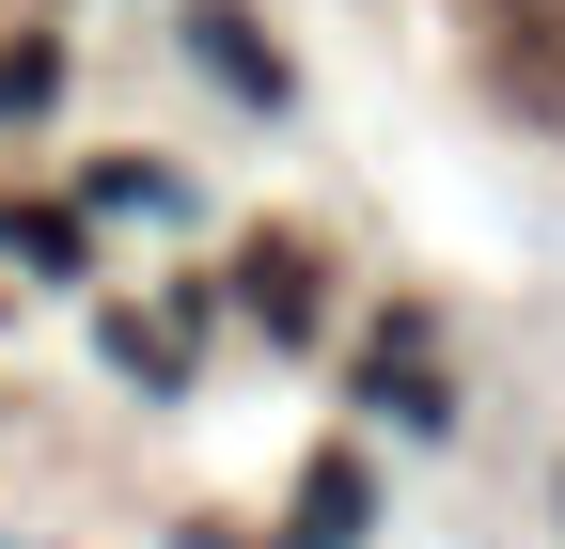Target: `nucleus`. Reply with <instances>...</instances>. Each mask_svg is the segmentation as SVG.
<instances>
[{"instance_id":"f03ea898","label":"nucleus","mask_w":565,"mask_h":549,"mask_svg":"<svg viewBox=\"0 0 565 549\" xmlns=\"http://www.w3.org/2000/svg\"><path fill=\"white\" fill-rule=\"evenodd\" d=\"M362 518H377L362 455H315V471H299V549H362Z\"/></svg>"},{"instance_id":"20e7f679","label":"nucleus","mask_w":565,"mask_h":549,"mask_svg":"<svg viewBox=\"0 0 565 549\" xmlns=\"http://www.w3.org/2000/svg\"><path fill=\"white\" fill-rule=\"evenodd\" d=\"M189 32H204V63H221L236 95H267V110H282V47H267L252 17H189Z\"/></svg>"},{"instance_id":"39448f33","label":"nucleus","mask_w":565,"mask_h":549,"mask_svg":"<svg viewBox=\"0 0 565 549\" xmlns=\"http://www.w3.org/2000/svg\"><path fill=\"white\" fill-rule=\"evenodd\" d=\"M0 251L17 267H79V220H63V204H0Z\"/></svg>"},{"instance_id":"f257e3e1","label":"nucleus","mask_w":565,"mask_h":549,"mask_svg":"<svg viewBox=\"0 0 565 549\" xmlns=\"http://www.w3.org/2000/svg\"><path fill=\"white\" fill-rule=\"evenodd\" d=\"M503 79H519V110L565 126V0H503Z\"/></svg>"},{"instance_id":"423d86ee","label":"nucleus","mask_w":565,"mask_h":549,"mask_svg":"<svg viewBox=\"0 0 565 549\" xmlns=\"http://www.w3.org/2000/svg\"><path fill=\"white\" fill-rule=\"evenodd\" d=\"M63 95V47H0V110H47Z\"/></svg>"},{"instance_id":"7ed1b4c3","label":"nucleus","mask_w":565,"mask_h":549,"mask_svg":"<svg viewBox=\"0 0 565 549\" xmlns=\"http://www.w3.org/2000/svg\"><path fill=\"white\" fill-rule=\"evenodd\" d=\"M236 299H252L267 330H315V251H282V236H267V251L236 267Z\"/></svg>"}]
</instances>
